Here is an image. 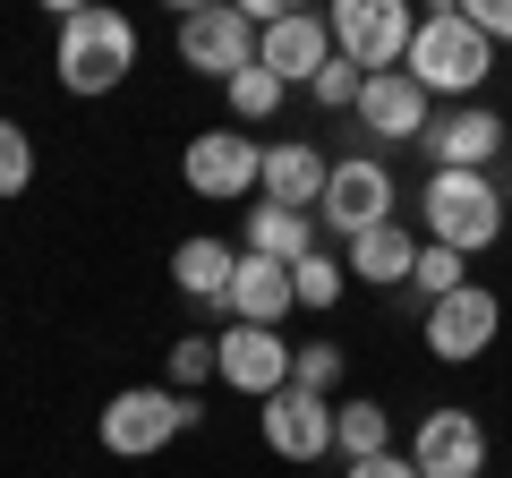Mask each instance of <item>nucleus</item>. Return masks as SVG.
<instances>
[{
	"label": "nucleus",
	"mask_w": 512,
	"mask_h": 478,
	"mask_svg": "<svg viewBox=\"0 0 512 478\" xmlns=\"http://www.w3.org/2000/svg\"><path fill=\"white\" fill-rule=\"evenodd\" d=\"M461 282H470V257H453V248H436V239H419V265H410V291L436 308V299H453Z\"/></svg>",
	"instance_id": "obj_23"
},
{
	"label": "nucleus",
	"mask_w": 512,
	"mask_h": 478,
	"mask_svg": "<svg viewBox=\"0 0 512 478\" xmlns=\"http://www.w3.org/2000/svg\"><path fill=\"white\" fill-rule=\"evenodd\" d=\"M180 60L214 86L256 69V26L239 18V0H205V9H180Z\"/></svg>",
	"instance_id": "obj_6"
},
{
	"label": "nucleus",
	"mask_w": 512,
	"mask_h": 478,
	"mask_svg": "<svg viewBox=\"0 0 512 478\" xmlns=\"http://www.w3.org/2000/svg\"><path fill=\"white\" fill-rule=\"evenodd\" d=\"M26 188H35V137L0 120V197H26Z\"/></svg>",
	"instance_id": "obj_27"
},
{
	"label": "nucleus",
	"mask_w": 512,
	"mask_h": 478,
	"mask_svg": "<svg viewBox=\"0 0 512 478\" xmlns=\"http://www.w3.org/2000/svg\"><path fill=\"white\" fill-rule=\"evenodd\" d=\"M231 325H265V333H282V316L299 308L291 299V265H274V257H248L239 248V274H231Z\"/></svg>",
	"instance_id": "obj_16"
},
{
	"label": "nucleus",
	"mask_w": 512,
	"mask_h": 478,
	"mask_svg": "<svg viewBox=\"0 0 512 478\" xmlns=\"http://www.w3.org/2000/svg\"><path fill=\"white\" fill-rule=\"evenodd\" d=\"M342 478H419V470H410V453H376V461H350Z\"/></svg>",
	"instance_id": "obj_30"
},
{
	"label": "nucleus",
	"mask_w": 512,
	"mask_h": 478,
	"mask_svg": "<svg viewBox=\"0 0 512 478\" xmlns=\"http://www.w3.org/2000/svg\"><path fill=\"white\" fill-rule=\"evenodd\" d=\"M461 18H470V26H478L487 43H512V0H470Z\"/></svg>",
	"instance_id": "obj_29"
},
{
	"label": "nucleus",
	"mask_w": 512,
	"mask_h": 478,
	"mask_svg": "<svg viewBox=\"0 0 512 478\" xmlns=\"http://www.w3.org/2000/svg\"><path fill=\"white\" fill-rule=\"evenodd\" d=\"M231 274H239V248H222V239H205V231L171 248V282H180L197 308H222V299H231Z\"/></svg>",
	"instance_id": "obj_19"
},
{
	"label": "nucleus",
	"mask_w": 512,
	"mask_h": 478,
	"mask_svg": "<svg viewBox=\"0 0 512 478\" xmlns=\"http://www.w3.org/2000/svg\"><path fill=\"white\" fill-rule=\"evenodd\" d=\"M427 120H436V111H427V86H419V77L384 69V77H367V86H359V129L384 137V146H410V137L427 146Z\"/></svg>",
	"instance_id": "obj_15"
},
{
	"label": "nucleus",
	"mask_w": 512,
	"mask_h": 478,
	"mask_svg": "<svg viewBox=\"0 0 512 478\" xmlns=\"http://www.w3.org/2000/svg\"><path fill=\"white\" fill-rule=\"evenodd\" d=\"M333 453H342V461L393 453V419H384L376 402H333Z\"/></svg>",
	"instance_id": "obj_21"
},
{
	"label": "nucleus",
	"mask_w": 512,
	"mask_h": 478,
	"mask_svg": "<svg viewBox=\"0 0 512 478\" xmlns=\"http://www.w3.org/2000/svg\"><path fill=\"white\" fill-rule=\"evenodd\" d=\"M69 94H111L137 69V26L120 9H60V52H52Z\"/></svg>",
	"instance_id": "obj_2"
},
{
	"label": "nucleus",
	"mask_w": 512,
	"mask_h": 478,
	"mask_svg": "<svg viewBox=\"0 0 512 478\" xmlns=\"http://www.w3.org/2000/svg\"><path fill=\"white\" fill-rule=\"evenodd\" d=\"M222 94H231V111H239V120L256 129V120H274V111H282V94H291V86H282L274 69H248V77H231Z\"/></svg>",
	"instance_id": "obj_25"
},
{
	"label": "nucleus",
	"mask_w": 512,
	"mask_h": 478,
	"mask_svg": "<svg viewBox=\"0 0 512 478\" xmlns=\"http://www.w3.org/2000/svg\"><path fill=\"white\" fill-rule=\"evenodd\" d=\"M402 77H419V86H427V103H436V94H453V103H478V86L495 77V43L478 35V26L461 18V9H427V18H419V35H410Z\"/></svg>",
	"instance_id": "obj_1"
},
{
	"label": "nucleus",
	"mask_w": 512,
	"mask_h": 478,
	"mask_svg": "<svg viewBox=\"0 0 512 478\" xmlns=\"http://www.w3.org/2000/svg\"><path fill=\"white\" fill-rule=\"evenodd\" d=\"M291 350L299 342H282V333H265V325H222V385L248 393V402H274V393L291 385Z\"/></svg>",
	"instance_id": "obj_12"
},
{
	"label": "nucleus",
	"mask_w": 512,
	"mask_h": 478,
	"mask_svg": "<svg viewBox=\"0 0 512 478\" xmlns=\"http://www.w3.org/2000/svg\"><path fill=\"white\" fill-rule=\"evenodd\" d=\"M205 410H197V393H171V385H128V393H111L103 402V419H94V436H103V453H120V461H154L171 436H188Z\"/></svg>",
	"instance_id": "obj_3"
},
{
	"label": "nucleus",
	"mask_w": 512,
	"mask_h": 478,
	"mask_svg": "<svg viewBox=\"0 0 512 478\" xmlns=\"http://www.w3.org/2000/svg\"><path fill=\"white\" fill-rule=\"evenodd\" d=\"M495 146H504V111L495 103H453L427 120V154H436V171H487Z\"/></svg>",
	"instance_id": "obj_14"
},
{
	"label": "nucleus",
	"mask_w": 512,
	"mask_h": 478,
	"mask_svg": "<svg viewBox=\"0 0 512 478\" xmlns=\"http://www.w3.org/2000/svg\"><path fill=\"white\" fill-rule=\"evenodd\" d=\"M333 60V26L308 18V9H291V18H274L265 35H256V69H274L282 86H316Z\"/></svg>",
	"instance_id": "obj_13"
},
{
	"label": "nucleus",
	"mask_w": 512,
	"mask_h": 478,
	"mask_svg": "<svg viewBox=\"0 0 512 478\" xmlns=\"http://www.w3.org/2000/svg\"><path fill=\"white\" fill-rule=\"evenodd\" d=\"M291 385L333 402V385H342V350H333V342H299V350H291Z\"/></svg>",
	"instance_id": "obj_26"
},
{
	"label": "nucleus",
	"mask_w": 512,
	"mask_h": 478,
	"mask_svg": "<svg viewBox=\"0 0 512 478\" xmlns=\"http://www.w3.org/2000/svg\"><path fill=\"white\" fill-rule=\"evenodd\" d=\"M342 291H350V274H342V257H325V248L291 265V299H299V308H308V316L342 308Z\"/></svg>",
	"instance_id": "obj_22"
},
{
	"label": "nucleus",
	"mask_w": 512,
	"mask_h": 478,
	"mask_svg": "<svg viewBox=\"0 0 512 478\" xmlns=\"http://www.w3.org/2000/svg\"><path fill=\"white\" fill-rule=\"evenodd\" d=\"M316 222H325V231L342 239V248H350L359 231H376V222H393V171H384L376 154H350V163H333Z\"/></svg>",
	"instance_id": "obj_9"
},
{
	"label": "nucleus",
	"mask_w": 512,
	"mask_h": 478,
	"mask_svg": "<svg viewBox=\"0 0 512 478\" xmlns=\"http://www.w3.org/2000/svg\"><path fill=\"white\" fill-rule=\"evenodd\" d=\"M325 180H333V163L308 146V137H282V146H265V205L316 214V205H325Z\"/></svg>",
	"instance_id": "obj_17"
},
{
	"label": "nucleus",
	"mask_w": 512,
	"mask_h": 478,
	"mask_svg": "<svg viewBox=\"0 0 512 478\" xmlns=\"http://www.w3.org/2000/svg\"><path fill=\"white\" fill-rule=\"evenodd\" d=\"M256 436H265V453H282V461H325L333 453V402L282 385L274 402H256Z\"/></svg>",
	"instance_id": "obj_11"
},
{
	"label": "nucleus",
	"mask_w": 512,
	"mask_h": 478,
	"mask_svg": "<svg viewBox=\"0 0 512 478\" xmlns=\"http://www.w3.org/2000/svg\"><path fill=\"white\" fill-rule=\"evenodd\" d=\"M495 333H504V299H495L487 282H461L453 299H436V308H427V350H436L444 368H470Z\"/></svg>",
	"instance_id": "obj_10"
},
{
	"label": "nucleus",
	"mask_w": 512,
	"mask_h": 478,
	"mask_svg": "<svg viewBox=\"0 0 512 478\" xmlns=\"http://www.w3.org/2000/svg\"><path fill=\"white\" fill-rule=\"evenodd\" d=\"M427 239L453 248V257H478L504 239V197H495L487 171H427Z\"/></svg>",
	"instance_id": "obj_4"
},
{
	"label": "nucleus",
	"mask_w": 512,
	"mask_h": 478,
	"mask_svg": "<svg viewBox=\"0 0 512 478\" xmlns=\"http://www.w3.org/2000/svg\"><path fill=\"white\" fill-rule=\"evenodd\" d=\"M410 470L419 478H487V419L461 402L427 410L419 427H410Z\"/></svg>",
	"instance_id": "obj_7"
},
{
	"label": "nucleus",
	"mask_w": 512,
	"mask_h": 478,
	"mask_svg": "<svg viewBox=\"0 0 512 478\" xmlns=\"http://www.w3.org/2000/svg\"><path fill=\"white\" fill-rule=\"evenodd\" d=\"M222 376V342L214 333H180L171 342V393H197V385H214Z\"/></svg>",
	"instance_id": "obj_24"
},
{
	"label": "nucleus",
	"mask_w": 512,
	"mask_h": 478,
	"mask_svg": "<svg viewBox=\"0 0 512 478\" xmlns=\"http://www.w3.org/2000/svg\"><path fill=\"white\" fill-rule=\"evenodd\" d=\"M316 214H291V205H248V257H274V265H299L316 257Z\"/></svg>",
	"instance_id": "obj_20"
},
{
	"label": "nucleus",
	"mask_w": 512,
	"mask_h": 478,
	"mask_svg": "<svg viewBox=\"0 0 512 478\" xmlns=\"http://www.w3.org/2000/svg\"><path fill=\"white\" fill-rule=\"evenodd\" d=\"M410 265H419V239L402 231V222H376V231H359L342 248V274L376 282V291H393V282H410Z\"/></svg>",
	"instance_id": "obj_18"
},
{
	"label": "nucleus",
	"mask_w": 512,
	"mask_h": 478,
	"mask_svg": "<svg viewBox=\"0 0 512 478\" xmlns=\"http://www.w3.org/2000/svg\"><path fill=\"white\" fill-rule=\"evenodd\" d=\"M180 180L197 188V197L231 205V197H248V188H265V146L239 137V129H197L188 154H180Z\"/></svg>",
	"instance_id": "obj_8"
},
{
	"label": "nucleus",
	"mask_w": 512,
	"mask_h": 478,
	"mask_svg": "<svg viewBox=\"0 0 512 478\" xmlns=\"http://www.w3.org/2000/svg\"><path fill=\"white\" fill-rule=\"evenodd\" d=\"M359 86H367V69H350V60L333 52V60H325V77H316L308 94H316L325 111H359Z\"/></svg>",
	"instance_id": "obj_28"
},
{
	"label": "nucleus",
	"mask_w": 512,
	"mask_h": 478,
	"mask_svg": "<svg viewBox=\"0 0 512 478\" xmlns=\"http://www.w3.org/2000/svg\"><path fill=\"white\" fill-rule=\"evenodd\" d=\"M325 26H333V52H342L350 69H367V77L402 69V60H410V35H419V18H410L402 0H333Z\"/></svg>",
	"instance_id": "obj_5"
}]
</instances>
